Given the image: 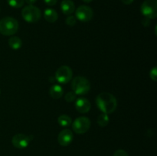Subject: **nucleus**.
I'll use <instances>...</instances> for the list:
<instances>
[{
	"instance_id": "nucleus-18",
	"label": "nucleus",
	"mask_w": 157,
	"mask_h": 156,
	"mask_svg": "<svg viewBox=\"0 0 157 156\" xmlns=\"http://www.w3.org/2000/svg\"><path fill=\"white\" fill-rule=\"evenodd\" d=\"M8 4L12 8L19 9L24 5V0H7Z\"/></svg>"
},
{
	"instance_id": "nucleus-3",
	"label": "nucleus",
	"mask_w": 157,
	"mask_h": 156,
	"mask_svg": "<svg viewBox=\"0 0 157 156\" xmlns=\"http://www.w3.org/2000/svg\"><path fill=\"white\" fill-rule=\"evenodd\" d=\"M71 87L73 92H75L76 95H84L90 90V84L87 78L79 76L74 78L71 83Z\"/></svg>"
},
{
	"instance_id": "nucleus-14",
	"label": "nucleus",
	"mask_w": 157,
	"mask_h": 156,
	"mask_svg": "<svg viewBox=\"0 0 157 156\" xmlns=\"http://www.w3.org/2000/svg\"><path fill=\"white\" fill-rule=\"evenodd\" d=\"M49 93H50V96L54 99H60L63 96L64 91L61 86L55 84L50 88Z\"/></svg>"
},
{
	"instance_id": "nucleus-2",
	"label": "nucleus",
	"mask_w": 157,
	"mask_h": 156,
	"mask_svg": "<svg viewBox=\"0 0 157 156\" xmlns=\"http://www.w3.org/2000/svg\"><path fill=\"white\" fill-rule=\"evenodd\" d=\"M18 29V22L12 17H5L0 20V33L6 36L15 35Z\"/></svg>"
},
{
	"instance_id": "nucleus-12",
	"label": "nucleus",
	"mask_w": 157,
	"mask_h": 156,
	"mask_svg": "<svg viewBox=\"0 0 157 156\" xmlns=\"http://www.w3.org/2000/svg\"><path fill=\"white\" fill-rule=\"evenodd\" d=\"M61 9L64 15H71L75 10V5L72 0H63L61 3Z\"/></svg>"
},
{
	"instance_id": "nucleus-25",
	"label": "nucleus",
	"mask_w": 157,
	"mask_h": 156,
	"mask_svg": "<svg viewBox=\"0 0 157 156\" xmlns=\"http://www.w3.org/2000/svg\"><path fill=\"white\" fill-rule=\"evenodd\" d=\"M25 1L26 3H27V4H29V6H32L34 3L36 2L37 0H25Z\"/></svg>"
},
{
	"instance_id": "nucleus-17",
	"label": "nucleus",
	"mask_w": 157,
	"mask_h": 156,
	"mask_svg": "<svg viewBox=\"0 0 157 156\" xmlns=\"http://www.w3.org/2000/svg\"><path fill=\"white\" fill-rule=\"evenodd\" d=\"M109 116L106 113H102V114L99 115L98 117V123L101 127H105L107 126V124L109 123Z\"/></svg>"
},
{
	"instance_id": "nucleus-4",
	"label": "nucleus",
	"mask_w": 157,
	"mask_h": 156,
	"mask_svg": "<svg viewBox=\"0 0 157 156\" xmlns=\"http://www.w3.org/2000/svg\"><path fill=\"white\" fill-rule=\"evenodd\" d=\"M21 15L25 21L29 23L37 22L41 17V10L34 6H27L21 11Z\"/></svg>"
},
{
	"instance_id": "nucleus-23",
	"label": "nucleus",
	"mask_w": 157,
	"mask_h": 156,
	"mask_svg": "<svg viewBox=\"0 0 157 156\" xmlns=\"http://www.w3.org/2000/svg\"><path fill=\"white\" fill-rule=\"evenodd\" d=\"M44 3L46 5L49 6H55L58 2V0H44Z\"/></svg>"
},
{
	"instance_id": "nucleus-15",
	"label": "nucleus",
	"mask_w": 157,
	"mask_h": 156,
	"mask_svg": "<svg viewBox=\"0 0 157 156\" xmlns=\"http://www.w3.org/2000/svg\"><path fill=\"white\" fill-rule=\"evenodd\" d=\"M9 45L13 50H18L22 45V41L18 37H12L9 40Z\"/></svg>"
},
{
	"instance_id": "nucleus-27",
	"label": "nucleus",
	"mask_w": 157,
	"mask_h": 156,
	"mask_svg": "<svg viewBox=\"0 0 157 156\" xmlns=\"http://www.w3.org/2000/svg\"><path fill=\"white\" fill-rule=\"evenodd\" d=\"M0 93H1V90H0Z\"/></svg>"
},
{
	"instance_id": "nucleus-6",
	"label": "nucleus",
	"mask_w": 157,
	"mask_h": 156,
	"mask_svg": "<svg viewBox=\"0 0 157 156\" xmlns=\"http://www.w3.org/2000/svg\"><path fill=\"white\" fill-rule=\"evenodd\" d=\"M90 127V121L88 118L81 116L74 121L72 128L77 134H84L89 130Z\"/></svg>"
},
{
	"instance_id": "nucleus-1",
	"label": "nucleus",
	"mask_w": 157,
	"mask_h": 156,
	"mask_svg": "<svg viewBox=\"0 0 157 156\" xmlns=\"http://www.w3.org/2000/svg\"><path fill=\"white\" fill-rule=\"evenodd\" d=\"M96 104L103 113L110 114L116 110L117 101L113 94L104 92L98 95L96 98Z\"/></svg>"
},
{
	"instance_id": "nucleus-22",
	"label": "nucleus",
	"mask_w": 157,
	"mask_h": 156,
	"mask_svg": "<svg viewBox=\"0 0 157 156\" xmlns=\"http://www.w3.org/2000/svg\"><path fill=\"white\" fill-rule=\"evenodd\" d=\"M113 156H129L127 151H125L123 149L117 150L113 154Z\"/></svg>"
},
{
	"instance_id": "nucleus-21",
	"label": "nucleus",
	"mask_w": 157,
	"mask_h": 156,
	"mask_svg": "<svg viewBox=\"0 0 157 156\" xmlns=\"http://www.w3.org/2000/svg\"><path fill=\"white\" fill-rule=\"evenodd\" d=\"M150 76L151 78V80H153V81L157 80V68L156 67H154L151 70H150Z\"/></svg>"
},
{
	"instance_id": "nucleus-19",
	"label": "nucleus",
	"mask_w": 157,
	"mask_h": 156,
	"mask_svg": "<svg viewBox=\"0 0 157 156\" xmlns=\"http://www.w3.org/2000/svg\"><path fill=\"white\" fill-rule=\"evenodd\" d=\"M76 96L77 95L75 94V92L71 91V92H68V93L65 95V96H64V99H65V100L67 101V102H73V101L76 99Z\"/></svg>"
},
{
	"instance_id": "nucleus-5",
	"label": "nucleus",
	"mask_w": 157,
	"mask_h": 156,
	"mask_svg": "<svg viewBox=\"0 0 157 156\" xmlns=\"http://www.w3.org/2000/svg\"><path fill=\"white\" fill-rule=\"evenodd\" d=\"M141 12L148 19H154L157 16V0H145L141 5Z\"/></svg>"
},
{
	"instance_id": "nucleus-11",
	"label": "nucleus",
	"mask_w": 157,
	"mask_h": 156,
	"mask_svg": "<svg viewBox=\"0 0 157 156\" xmlns=\"http://www.w3.org/2000/svg\"><path fill=\"white\" fill-rule=\"evenodd\" d=\"M75 108L80 113H87L90 110V103L85 98H79L75 102Z\"/></svg>"
},
{
	"instance_id": "nucleus-9",
	"label": "nucleus",
	"mask_w": 157,
	"mask_h": 156,
	"mask_svg": "<svg viewBox=\"0 0 157 156\" xmlns=\"http://www.w3.org/2000/svg\"><path fill=\"white\" fill-rule=\"evenodd\" d=\"M31 140L32 139L29 136L22 134V133H19V134H16L13 136L12 142L14 147L19 148V149H22V148H25L26 147L29 146Z\"/></svg>"
},
{
	"instance_id": "nucleus-26",
	"label": "nucleus",
	"mask_w": 157,
	"mask_h": 156,
	"mask_svg": "<svg viewBox=\"0 0 157 156\" xmlns=\"http://www.w3.org/2000/svg\"><path fill=\"white\" fill-rule=\"evenodd\" d=\"M82 1H84V2H86V3H90L92 0H82Z\"/></svg>"
},
{
	"instance_id": "nucleus-16",
	"label": "nucleus",
	"mask_w": 157,
	"mask_h": 156,
	"mask_svg": "<svg viewBox=\"0 0 157 156\" xmlns=\"http://www.w3.org/2000/svg\"><path fill=\"white\" fill-rule=\"evenodd\" d=\"M71 118L67 115H61L58 117V122L61 126L67 127L71 124Z\"/></svg>"
},
{
	"instance_id": "nucleus-24",
	"label": "nucleus",
	"mask_w": 157,
	"mask_h": 156,
	"mask_svg": "<svg viewBox=\"0 0 157 156\" xmlns=\"http://www.w3.org/2000/svg\"><path fill=\"white\" fill-rule=\"evenodd\" d=\"M133 1L134 0H121V2L125 5H130L131 3H133Z\"/></svg>"
},
{
	"instance_id": "nucleus-13",
	"label": "nucleus",
	"mask_w": 157,
	"mask_h": 156,
	"mask_svg": "<svg viewBox=\"0 0 157 156\" xmlns=\"http://www.w3.org/2000/svg\"><path fill=\"white\" fill-rule=\"evenodd\" d=\"M44 18L49 23H54L58 20V15L55 9H47L44 10Z\"/></svg>"
},
{
	"instance_id": "nucleus-10",
	"label": "nucleus",
	"mask_w": 157,
	"mask_h": 156,
	"mask_svg": "<svg viewBox=\"0 0 157 156\" xmlns=\"http://www.w3.org/2000/svg\"><path fill=\"white\" fill-rule=\"evenodd\" d=\"M73 133L70 129H64L60 132L58 134V143L61 146H67L73 141Z\"/></svg>"
},
{
	"instance_id": "nucleus-20",
	"label": "nucleus",
	"mask_w": 157,
	"mask_h": 156,
	"mask_svg": "<svg viewBox=\"0 0 157 156\" xmlns=\"http://www.w3.org/2000/svg\"><path fill=\"white\" fill-rule=\"evenodd\" d=\"M76 18H75V16H72V15H70V16L67 17L65 20L66 24L69 26H74L76 24Z\"/></svg>"
},
{
	"instance_id": "nucleus-7",
	"label": "nucleus",
	"mask_w": 157,
	"mask_h": 156,
	"mask_svg": "<svg viewBox=\"0 0 157 156\" xmlns=\"http://www.w3.org/2000/svg\"><path fill=\"white\" fill-rule=\"evenodd\" d=\"M72 70L68 66H61L55 73V80L61 84H67L72 78Z\"/></svg>"
},
{
	"instance_id": "nucleus-8",
	"label": "nucleus",
	"mask_w": 157,
	"mask_h": 156,
	"mask_svg": "<svg viewBox=\"0 0 157 156\" xmlns=\"http://www.w3.org/2000/svg\"><path fill=\"white\" fill-rule=\"evenodd\" d=\"M94 16V12L91 8L87 6H81L75 11V17L82 22L90 21Z\"/></svg>"
}]
</instances>
